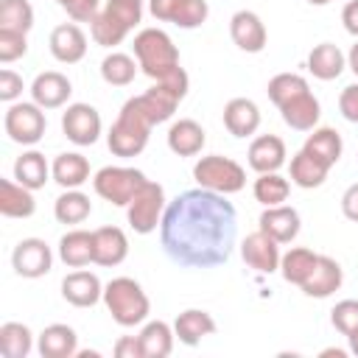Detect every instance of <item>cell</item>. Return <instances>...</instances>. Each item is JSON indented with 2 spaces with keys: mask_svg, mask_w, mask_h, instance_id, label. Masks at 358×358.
Masks as SVG:
<instances>
[{
  "mask_svg": "<svg viewBox=\"0 0 358 358\" xmlns=\"http://www.w3.org/2000/svg\"><path fill=\"white\" fill-rule=\"evenodd\" d=\"M238 213L224 193L193 187L168 201L159 221L162 252L182 268H215L232 257Z\"/></svg>",
  "mask_w": 358,
  "mask_h": 358,
  "instance_id": "1",
  "label": "cell"
},
{
  "mask_svg": "<svg viewBox=\"0 0 358 358\" xmlns=\"http://www.w3.org/2000/svg\"><path fill=\"white\" fill-rule=\"evenodd\" d=\"M131 48H134V59H137L140 70L154 81H162L165 76H171L173 70L182 67L179 64V50L162 28H143L134 36Z\"/></svg>",
  "mask_w": 358,
  "mask_h": 358,
  "instance_id": "2",
  "label": "cell"
},
{
  "mask_svg": "<svg viewBox=\"0 0 358 358\" xmlns=\"http://www.w3.org/2000/svg\"><path fill=\"white\" fill-rule=\"evenodd\" d=\"M103 305L120 327H137L148 319L151 302L143 285L131 277H115L103 285Z\"/></svg>",
  "mask_w": 358,
  "mask_h": 358,
  "instance_id": "3",
  "label": "cell"
},
{
  "mask_svg": "<svg viewBox=\"0 0 358 358\" xmlns=\"http://www.w3.org/2000/svg\"><path fill=\"white\" fill-rule=\"evenodd\" d=\"M143 20V0H106V6L92 17L90 34L95 45L115 48L120 45L134 25Z\"/></svg>",
  "mask_w": 358,
  "mask_h": 358,
  "instance_id": "4",
  "label": "cell"
},
{
  "mask_svg": "<svg viewBox=\"0 0 358 358\" xmlns=\"http://www.w3.org/2000/svg\"><path fill=\"white\" fill-rule=\"evenodd\" d=\"M151 129L154 126L148 123V117L129 98L120 106V112H117V117H115V123H112V129L106 134V145H109V151L115 157H137L148 145Z\"/></svg>",
  "mask_w": 358,
  "mask_h": 358,
  "instance_id": "5",
  "label": "cell"
},
{
  "mask_svg": "<svg viewBox=\"0 0 358 358\" xmlns=\"http://www.w3.org/2000/svg\"><path fill=\"white\" fill-rule=\"evenodd\" d=\"M193 179H196L199 187H207V190L232 196V193H241V190H243V185H246V171H243V165H238L232 157L210 154V157H201V159L193 165Z\"/></svg>",
  "mask_w": 358,
  "mask_h": 358,
  "instance_id": "6",
  "label": "cell"
},
{
  "mask_svg": "<svg viewBox=\"0 0 358 358\" xmlns=\"http://www.w3.org/2000/svg\"><path fill=\"white\" fill-rule=\"evenodd\" d=\"M145 173L137 168H126V165H106L92 176V187L101 199H106L115 207H126L134 193L145 185Z\"/></svg>",
  "mask_w": 358,
  "mask_h": 358,
  "instance_id": "7",
  "label": "cell"
},
{
  "mask_svg": "<svg viewBox=\"0 0 358 358\" xmlns=\"http://www.w3.org/2000/svg\"><path fill=\"white\" fill-rule=\"evenodd\" d=\"M3 129H6L8 140H14L20 145H34L45 137V129H48L45 109L34 101L8 103L6 115H3Z\"/></svg>",
  "mask_w": 358,
  "mask_h": 358,
  "instance_id": "8",
  "label": "cell"
},
{
  "mask_svg": "<svg viewBox=\"0 0 358 358\" xmlns=\"http://www.w3.org/2000/svg\"><path fill=\"white\" fill-rule=\"evenodd\" d=\"M168 201H165V190L159 182H145L134 199L126 204V218H129V227L137 232V235H148L157 229V224L162 221V213H165Z\"/></svg>",
  "mask_w": 358,
  "mask_h": 358,
  "instance_id": "9",
  "label": "cell"
},
{
  "mask_svg": "<svg viewBox=\"0 0 358 358\" xmlns=\"http://www.w3.org/2000/svg\"><path fill=\"white\" fill-rule=\"evenodd\" d=\"M148 11L159 22H171L190 31L207 22L210 6L207 0H148Z\"/></svg>",
  "mask_w": 358,
  "mask_h": 358,
  "instance_id": "10",
  "label": "cell"
},
{
  "mask_svg": "<svg viewBox=\"0 0 358 358\" xmlns=\"http://www.w3.org/2000/svg\"><path fill=\"white\" fill-rule=\"evenodd\" d=\"M101 129H103L101 115L90 103H70L62 112V131L76 145H92V143H98Z\"/></svg>",
  "mask_w": 358,
  "mask_h": 358,
  "instance_id": "11",
  "label": "cell"
},
{
  "mask_svg": "<svg viewBox=\"0 0 358 358\" xmlns=\"http://www.w3.org/2000/svg\"><path fill=\"white\" fill-rule=\"evenodd\" d=\"M53 266V252L42 238H22L11 252V268L17 277L36 280L45 277Z\"/></svg>",
  "mask_w": 358,
  "mask_h": 358,
  "instance_id": "12",
  "label": "cell"
},
{
  "mask_svg": "<svg viewBox=\"0 0 358 358\" xmlns=\"http://www.w3.org/2000/svg\"><path fill=\"white\" fill-rule=\"evenodd\" d=\"M241 255H243V263L249 268H255L257 274H271L280 268V243L274 238H268L263 229H255L249 232L243 241H241Z\"/></svg>",
  "mask_w": 358,
  "mask_h": 358,
  "instance_id": "13",
  "label": "cell"
},
{
  "mask_svg": "<svg viewBox=\"0 0 358 358\" xmlns=\"http://www.w3.org/2000/svg\"><path fill=\"white\" fill-rule=\"evenodd\" d=\"M257 229H263L268 238H274L282 246V243H291L299 235L302 218H299L296 207H291V204H274V207H266L260 213Z\"/></svg>",
  "mask_w": 358,
  "mask_h": 358,
  "instance_id": "14",
  "label": "cell"
},
{
  "mask_svg": "<svg viewBox=\"0 0 358 358\" xmlns=\"http://www.w3.org/2000/svg\"><path fill=\"white\" fill-rule=\"evenodd\" d=\"M229 36L243 53H260L266 48V42H268V31H266L263 20L249 8H241V11L232 14Z\"/></svg>",
  "mask_w": 358,
  "mask_h": 358,
  "instance_id": "15",
  "label": "cell"
},
{
  "mask_svg": "<svg viewBox=\"0 0 358 358\" xmlns=\"http://www.w3.org/2000/svg\"><path fill=\"white\" fill-rule=\"evenodd\" d=\"M341 282H344V271H341L338 260L330 257V255H319V257H316V266H313V271H310V277H308L299 288H302L305 296L327 299V296H333V294L341 288Z\"/></svg>",
  "mask_w": 358,
  "mask_h": 358,
  "instance_id": "16",
  "label": "cell"
},
{
  "mask_svg": "<svg viewBox=\"0 0 358 358\" xmlns=\"http://www.w3.org/2000/svg\"><path fill=\"white\" fill-rule=\"evenodd\" d=\"M50 53L62 64H76L87 56V34L76 22H62L50 31Z\"/></svg>",
  "mask_w": 358,
  "mask_h": 358,
  "instance_id": "17",
  "label": "cell"
},
{
  "mask_svg": "<svg viewBox=\"0 0 358 358\" xmlns=\"http://www.w3.org/2000/svg\"><path fill=\"white\" fill-rule=\"evenodd\" d=\"M70 95H73V84L59 70H45L31 84V98L42 109H59V106H64L70 101Z\"/></svg>",
  "mask_w": 358,
  "mask_h": 358,
  "instance_id": "18",
  "label": "cell"
},
{
  "mask_svg": "<svg viewBox=\"0 0 358 358\" xmlns=\"http://www.w3.org/2000/svg\"><path fill=\"white\" fill-rule=\"evenodd\" d=\"M92 263L103 266V268H112V266H120L129 255V238L120 227H98L92 229Z\"/></svg>",
  "mask_w": 358,
  "mask_h": 358,
  "instance_id": "19",
  "label": "cell"
},
{
  "mask_svg": "<svg viewBox=\"0 0 358 358\" xmlns=\"http://www.w3.org/2000/svg\"><path fill=\"white\" fill-rule=\"evenodd\" d=\"M62 296L76 308H92L103 299V282L98 280V274L78 268L62 280Z\"/></svg>",
  "mask_w": 358,
  "mask_h": 358,
  "instance_id": "20",
  "label": "cell"
},
{
  "mask_svg": "<svg viewBox=\"0 0 358 358\" xmlns=\"http://www.w3.org/2000/svg\"><path fill=\"white\" fill-rule=\"evenodd\" d=\"M246 157H249V168L252 171H257V173H274V171H280L285 165L288 151H285L282 137H277V134H260V137H255L249 143Z\"/></svg>",
  "mask_w": 358,
  "mask_h": 358,
  "instance_id": "21",
  "label": "cell"
},
{
  "mask_svg": "<svg viewBox=\"0 0 358 358\" xmlns=\"http://www.w3.org/2000/svg\"><path fill=\"white\" fill-rule=\"evenodd\" d=\"M277 109H280L285 126H291V129H296V131H310V129H316V123H319V117H322V106H319V101H316V95H313L310 90L294 95L291 101H285V103L277 106Z\"/></svg>",
  "mask_w": 358,
  "mask_h": 358,
  "instance_id": "22",
  "label": "cell"
},
{
  "mask_svg": "<svg viewBox=\"0 0 358 358\" xmlns=\"http://www.w3.org/2000/svg\"><path fill=\"white\" fill-rule=\"evenodd\" d=\"M224 129L232 137H252L260 129V109L252 98H232L224 106Z\"/></svg>",
  "mask_w": 358,
  "mask_h": 358,
  "instance_id": "23",
  "label": "cell"
},
{
  "mask_svg": "<svg viewBox=\"0 0 358 358\" xmlns=\"http://www.w3.org/2000/svg\"><path fill=\"white\" fill-rule=\"evenodd\" d=\"M207 143V131L193 117H179L168 129V148L176 157H196Z\"/></svg>",
  "mask_w": 358,
  "mask_h": 358,
  "instance_id": "24",
  "label": "cell"
},
{
  "mask_svg": "<svg viewBox=\"0 0 358 358\" xmlns=\"http://www.w3.org/2000/svg\"><path fill=\"white\" fill-rule=\"evenodd\" d=\"M215 330H218L215 319H213L207 310H201V308H187V310H182V313L176 316V322H173V333H176V338H179L185 347L201 344V338L213 336Z\"/></svg>",
  "mask_w": 358,
  "mask_h": 358,
  "instance_id": "25",
  "label": "cell"
},
{
  "mask_svg": "<svg viewBox=\"0 0 358 358\" xmlns=\"http://www.w3.org/2000/svg\"><path fill=\"white\" fill-rule=\"evenodd\" d=\"M36 350L42 358H76L78 352V336L70 324H48L39 333Z\"/></svg>",
  "mask_w": 358,
  "mask_h": 358,
  "instance_id": "26",
  "label": "cell"
},
{
  "mask_svg": "<svg viewBox=\"0 0 358 358\" xmlns=\"http://www.w3.org/2000/svg\"><path fill=\"white\" fill-rule=\"evenodd\" d=\"M330 173V165L324 159H319L316 154H310L308 148H299L294 157H291V182L302 190H313V187H322L324 179Z\"/></svg>",
  "mask_w": 358,
  "mask_h": 358,
  "instance_id": "27",
  "label": "cell"
},
{
  "mask_svg": "<svg viewBox=\"0 0 358 358\" xmlns=\"http://www.w3.org/2000/svg\"><path fill=\"white\" fill-rule=\"evenodd\" d=\"M347 67V56L341 53L338 45L333 42H319L310 53H308V73L319 81H333L344 73Z\"/></svg>",
  "mask_w": 358,
  "mask_h": 358,
  "instance_id": "28",
  "label": "cell"
},
{
  "mask_svg": "<svg viewBox=\"0 0 358 358\" xmlns=\"http://www.w3.org/2000/svg\"><path fill=\"white\" fill-rule=\"evenodd\" d=\"M50 173H53V182L59 187L73 190V187H81L90 179V162L78 151H64L50 162Z\"/></svg>",
  "mask_w": 358,
  "mask_h": 358,
  "instance_id": "29",
  "label": "cell"
},
{
  "mask_svg": "<svg viewBox=\"0 0 358 358\" xmlns=\"http://www.w3.org/2000/svg\"><path fill=\"white\" fill-rule=\"evenodd\" d=\"M0 213L6 218H31L36 213L34 190L20 185L17 179H0Z\"/></svg>",
  "mask_w": 358,
  "mask_h": 358,
  "instance_id": "30",
  "label": "cell"
},
{
  "mask_svg": "<svg viewBox=\"0 0 358 358\" xmlns=\"http://www.w3.org/2000/svg\"><path fill=\"white\" fill-rule=\"evenodd\" d=\"M59 257L70 268H84L87 263H92V257H95V252H92V232H87V229L64 232L59 238Z\"/></svg>",
  "mask_w": 358,
  "mask_h": 358,
  "instance_id": "31",
  "label": "cell"
},
{
  "mask_svg": "<svg viewBox=\"0 0 358 358\" xmlns=\"http://www.w3.org/2000/svg\"><path fill=\"white\" fill-rule=\"evenodd\" d=\"M14 179H17L20 185H25L28 190H39V187H45L48 179H53L50 162H48L45 154H39V151H25V154H20L17 162H14Z\"/></svg>",
  "mask_w": 358,
  "mask_h": 358,
  "instance_id": "32",
  "label": "cell"
},
{
  "mask_svg": "<svg viewBox=\"0 0 358 358\" xmlns=\"http://www.w3.org/2000/svg\"><path fill=\"white\" fill-rule=\"evenodd\" d=\"M173 341H176V333L162 319L145 322L143 330H140V344H143L145 358H168L171 350H173Z\"/></svg>",
  "mask_w": 358,
  "mask_h": 358,
  "instance_id": "33",
  "label": "cell"
},
{
  "mask_svg": "<svg viewBox=\"0 0 358 358\" xmlns=\"http://www.w3.org/2000/svg\"><path fill=\"white\" fill-rule=\"evenodd\" d=\"M316 252L313 249H308V246H294V249H288L282 257H280V274H282V280L285 282H291V285H302L308 277H310V271H313V266H316Z\"/></svg>",
  "mask_w": 358,
  "mask_h": 358,
  "instance_id": "34",
  "label": "cell"
},
{
  "mask_svg": "<svg viewBox=\"0 0 358 358\" xmlns=\"http://www.w3.org/2000/svg\"><path fill=\"white\" fill-rule=\"evenodd\" d=\"M302 148H308L310 154H316L319 159H324L330 168H333V165L341 159V154H344L341 134H338L336 129H330V126H316V129H310V134H308V140H305Z\"/></svg>",
  "mask_w": 358,
  "mask_h": 358,
  "instance_id": "35",
  "label": "cell"
},
{
  "mask_svg": "<svg viewBox=\"0 0 358 358\" xmlns=\"http://www.w3.org/2000/svg\"><path fill=\"white\" fill-rule=\"evenodd\" d=\"M90 213H92V201H90V196L81 193L78 187L64 190V193L53 201V215H56L59 224H70V227H73V224H81V221L90 218Z\"/></svg>",
  "mask_w": 358,
  "mask_h": 358,
  "instance_id": "36",
  "label": "cell"
},
{
  "mask_svg": "<svg viewBox=\"0 0 358 358\" xmlns=\"http://www.w3.org/2000/svg\"><path fill=\"white\" fill-rule=\"evenodd\" d=\"M34 350V333L22 322H6L0 324V352L3 358H28Z\"/></svg>",
  "mask_w": 358,
  "mask_h": 358,
  "instance_id": "37",
  "label": "cell"
},
{
  "mask_svg": "<svg viewBox=\"0 0 358 358\" xmlns=\"http://www.w3.org/2000/svg\"><path fill=\"white\" fill-rule=\"evenodd\" d=\"M137 59L129 56V53H120V50H112L103 56L101 62V78L112 87H129L137 76Z\"/></svg>",
  "mask_w": 358,
  "mask_h": 358,
  "instance_id": "38",
  "label": "cell"
},
{
  "mask_svg": "<svg viewBox=\"0 0 358 358\" xmlns=\"http://www.w3.org/2000/svg\"><path fill=\"white\" fill-rule=\"evenodd\" d=\"M252 193H255V199L263 207H274V204H285V199L291 193V185H288L285 176H280V171H274V173H257L255 185H252Z\"/></svg>",
  "mask_w": 358,
  "mask_h": 358,
  "instance_id": "39",
  "label": "cell"
},
{
  "mask_svg": "<svg viewBox=\"0 0 358 358\" xmlns=\"http://www.w3.org/2000/svg\"><path fill=\"white\" fill-rule=\"evenodd\" d=\"M0 28L28 34L34 28V6L28 0H0Z\"/></svg>",
  "mask_w": 358,
  "mask_h": 358,
  "instance_id": "40",
  "label": "cell"
},
{
  "mask_svg": "<svg viewBox=\"0 0 358 358\" xmlns=\"http://www.w3.org/2000/svg\"><path fill=\"white\" fill-rule=\"evenodd\" d=\"M305 90H310V87H308L305 76H299V73H277L266 87V92H268L274 106H282L285 101H291L294 95H299Z\"/></svg>",
  "mask_w": 358,
  "mask_h": 358,
  "instance_id": "41",
  "label": "cell"
},
{
  "mask_svg": "<svg viewBox=\"0 0 358 358\" xmlns=\"http://www.w3.org/2000/svg\"><path fill=\"white\" fill-rule=\"evenodd\" d=\"M25 53H28V34L0 28V62L11 64V62L22 59Z\"/></svg>",
  "mask_w": 358,
  "mask_h": 358,
  "instance_id": "42",
  "label": "cell"
},
{
  "mask_svg": "<svg viewBox=\"0 0 358 358\" xmlns=\"http://www.w3.org/2000/svg\"><path fill=\"white\" fill-rule=\"evenodd\" d=\"M330 322L341 336H350L358 327V299H341L330 310Z\"/></svg>",
  "mask_w": 358,
  "mask_h": 358,
  "instance_id": "43",
  "label": "cell"
},
{
  "mask_svg": "<svg viewBox=\"0 0 358 358\" xmlns=\"http://www.w3.org/2000/svg\"><path fill=\"white\" fill-rule=\"evenodd\" d=\"M67 17H73L76 22H92V17L101 11V0H56Z\"/></svg>",
  "mask_w": 358,
  "mask_h": 358,
  "instance_id": "44",
  "label": "cell"
},
{
  "mask_svg": "<svg viewBox=\"0 0 358 358\" xmlns=\"http://www.w3.org/2000/svg\"><path fill=\"white\" fill-rule=\"evenodd\" d=\"M22 76H17L14 70H8V67H3L0 70V101H6V103H17V98L22 95Z\"/></svg>",
  "mask_w": 358,
  "mask_h": 358,
  "instance_id": "45",
  "label": "cell"
},
{
  "mask_svg": "<svg viewBox=\"0 0 358 358\" xmlns=\"http://www.w3.org/2000/svg\"><path fill=\"white\" fill-rule=\"evenodd\" d=\"M338 112L350 123H358V84H350V87L341 90V95H338Z\"/></svg>",
  "mask_w": 358,
  "mask_h": 358,
  "instance_id": "46",
  "label": "cell"
},
{
  "mask_svg": "<svg viewBox=\"0 0 358 358\" xmlns=\"http://www.w3.org/2000/svg\"><path fill=\"white\" fill-rule=\"evenodd\" d=\"M112 352L117 358H145L143 352V344H140V336H120L112 347Z\"/></svg>",
  "mask_w": 358,
  "mask_h": 358,
  "instance_id": "47",
  "label": "cell"
},
{
  "mask_svg": "<svg viewBox=\"0 0 358 358\" xmlns=\"http://www.w3.org/2000/svg\"><path fill=\"white\" fill-rule=\"evenodd\" d=\"M341 213L347 221H355L358 224V182L350 185L344 193H341Z\"/></svg>",
  "mask_w": 358,
  "mask_h": 358,
  "instance_id": "48",
  "label": "cell"
},
{
  "mask_svg": "<svg viewBox=\"0 0 358 358\" xmlns=\"http://www.w3.org/2000/svg\"><path fill=\"white\" fill-rule=\"evenodd\" d=\"M341 22H344V31L358 39V0H350L341 8Z\"/></svg>",
  "mask_w": 358,
  "mask_h": 358,
  "instance_id": "49",
  "label": "cell"
},
{
  "mask_svg": "<svg viewBox=\"0 0 358 358\" xmlns=\"http://www.w3.org/2000/svg\"><path fill=\"white\" fill-rule=\"evenodd\" d=\"M347 67L358 76V42H355V45L350 48V53H347Z\"/></svg>",
  "mask_w": 358,
  "mask_h": 358,
  "instance_id": "50",
  "label": "cell"
},
{
  "mask_svg": "<svg viewBox=\"0 0 358 358\" xmlns=\"http://www.w3.org/2000/svg\"><path fill=\"white\" fill-rule=\"evenodd\" d=\"M347 344H350L347 350H350V352H352V355L358 358V327H355V330H352V333L347 336Z\"/></svg>",
  "mask_w": 358,
  "mask_h": 358,
  "instance_id": "51",
  "label": "cell"
},
{
  "mask_svg": "<svg viewBox=\"0 0 358 358\" xmlns=\"http://www.w3.org/2000/svg\"><path fill=\"white\" fill-rule=\"evenodd\" d=\"M347 352H350V350H338V347H327V350H322L319 355H322V358H330V355H336V358H344Z\"/></svg>",
  "mask_w": 358,
  "mask_h": 358,
  "instance_id": "52",
  "label": "cell"
},
{
  "mask_svg": "<svg viewBox=\"0 0 358 358\" xmlns=\"http://www.w3.org/2000/svg\"><path fill=\"white\" fill-rule=\"evenodd\" d=\"M76 355H78V358H98L101 352H98V350H78Z\"/></svg>",
  "mask_w": 358,
  "mask_h": 358,
  "instance_id": "53",
  "label": "cell"
},
{
  "mask_svg": "<svg viewBox=\"0 0 358 358\" xmlns=\"http://www.w3.org/2000/svg\"><path fill=\"white\" fill-rule=\"evenodd\" d=\"M310 6H327V3H333V0H308Z\"/></svg>",
  "mask_w": 358,
  "mask_h": 358,
  "instance_id": "54",
  "label": "cell"
}]
</instances>
